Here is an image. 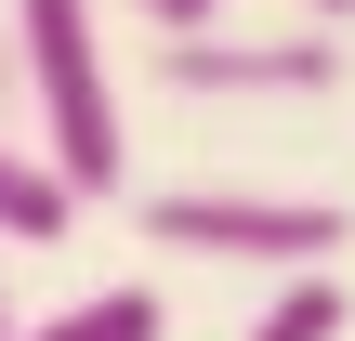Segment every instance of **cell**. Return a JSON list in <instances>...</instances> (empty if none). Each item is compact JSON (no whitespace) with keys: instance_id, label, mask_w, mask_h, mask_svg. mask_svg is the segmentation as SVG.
<instances>
[{"instance_id":"6da1fadb","label":"cell","mask_w":355,"mask_h":341,"mask_svg":"<svg viewBox=\"0 0 355 341\" xmlns=\"http://www.w3.org/2000/svg\"><path fill=\"white\" fill-rule=\"evenodd\" d=\"M13 66H26V145L79 197H119L132 131H119V79H105V13L92 0H13Z\"/></svg>"},{"instance_id":"7a4b0ae2","label":"cell","mask_w":355,"mask_h":341,"mask_svg":"<svg viewBox=\"0 0 355 341\" xmlns=\"http://www.w3.org/2000/svg\"><path fill=\"white\" fill-rule=\"evenodd\" d=\"M145 237L184 250V263H263V276H303V263L355 250V223L329 197H263V184H171V197H145Z\"/></svg>"},{"instance_id":"3957f363","label":"cell","mask_w":355,"mask_h":341,"mask_svg":"<svg viewBox=\"0 0 355 341\" xmlns=\"http://www.w3.org/2000/svg\"><path fill=\"white\" fill-rule=\"evenodd\" d=\"M158 79L198 92V105H224V92H237V105H290V92H329V79H343V39H329V26H290V39H250V26H237V39H224V13H211V26H171V39H158Z\"/></svg>"},{"instance_id":"277c9868","label":"cell","mask_w":355,"mask_h":341,"mask_svg":"<svg viewBox=\"0 0 355 341\" xmlns=\"http://www.w3.org/2000/svg\"><path fill=\"white\" fill-rule=\"evenodd\" d=\"M79 210H92V197H79L40 145H13V131H0V250H66V237H79Z\"/></svg>"},{"instance_id":"5b68a950","label":"cell","mask_w":355,"mask_h":341,"mask_svg":"<svg viewBox=\"0 0 355 341\" xmlns=\"http://www.w3.org/2000/svg\"><path fill=\"white\" fill-rule=\"evenodd\" d=\"M171 315H158V289H92V302H66V315H13V341H158Z\"/></svg>"},{"instance_id":"8992f818","label":"cell","mask_w":355,"mask_h":341,"mask_svg":"<svg viewBox=\"0 0 355 341\" xmlns=\"http://www.w3.org/2000/svg\"><path fill=\"white\" fill-rule=\"evenodd\" d=\"M250 341H343V276H329V263L277 276V302L250 315Z\"/></svg>"},{"instance_id":"52a82bcc","label":"cell","mask_w":355,"mask_h":341,"mask_svg":"<svg viewBox=\"0 0 355 341\" xmlns=\"http://www.w3.org/2000/svg\"><path fill=\"white\" fill-rule=\"evenodd\" d=\"M119 13H132V26H145V39H171V26H211V13H224V0H119Z\"/></svg>"},{"instance_id":"ba28073f","label":"cell","mask_w":355,"mask_h":341,"mask_svg":"<svg viewBox=\"0 0 355 341\" xmlns=\"http://www.w3.org/2000/svg\"><path fill=\"white\" fill-rule=\"evenodd\" d=\"M13 92H26V66H13V26H0V105H13Z\"/></svg>"},{"instance_id":"9c48e42d","label":"cell","mask_w":355,"mask_h":341,"mask_svg":"<svg viewBox=\"0 0 355 341\" xmlns=\"http://www.w3.org/2000/svg\"><path fill=\"white\" fill-rule=\"evenodd\" d=\"M343 13H355V0H316V26H343Z\"/></svg>"},{"instance_id":"30bf717a","label":"cell","mask_w":355,"mask_h":341,"mask_svg":"<svg viewBox=\"0 0 355 341\" xmlns=\"http://www.w3.org/2000/svg\"><path fill=\"white\" fill-rule=\"evenodd\" d=\"M0 341H13V289H0Z\"/></svg>"}]
</instances>
